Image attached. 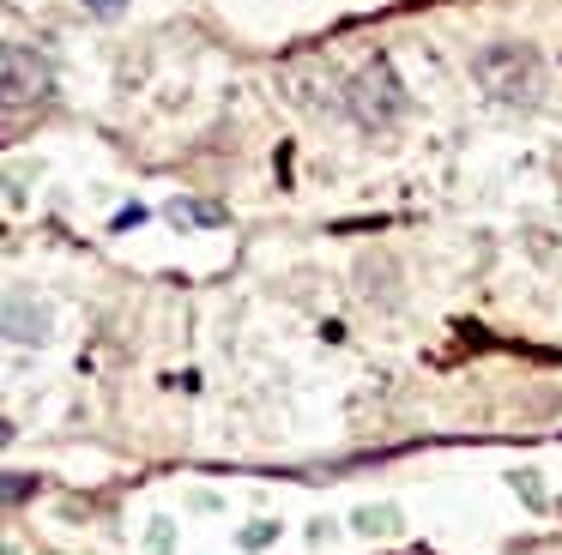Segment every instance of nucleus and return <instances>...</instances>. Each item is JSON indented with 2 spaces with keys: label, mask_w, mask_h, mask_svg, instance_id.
Instances as JSON below:
<instances>
[{
  "label": "nucleus",
  "mask_w": 562,
  "mask_h": 555,
  "mask_svg": "<svg viewBox=\"0 0 562 555\" xmlns=\"http://www.w3.org/2000/svg\"><path fill=\"white\" fill-rule=\"evenodd\" d=\"M472 79L490 103L502 109H532L544 97V55L532 43H484L472 55Z\"/></svg>",
  "instance_id": "obj_1"
},
{
  "label": "nucleus",
  "mask_w": 562,
  "mask_h": 555,
  "mask_svg": "<svg viewBox=\"0 0 562 555\" xmlns=\"http://www.w3.org/2000/svg\"><path fill=\"white\" fill-rule=\"evenodd\" d=\"M339 103H345V115H351V127L393 133L405 121V84H400V72H393V60L387 55H369L363 67L345 79Z\"/></svg>",
  "instance_id": "obj_2"
},
{
  "label": "nucleus",
  "mask_w": 562,
  "mask_h": 555,
  "mask_svg": "<svg viewBox=\"0 0 562 555\" xmlns=\"http://www.w3.org/2000/svg\"><path fill=\"white\" fill-rule=\"evenodd\" d=\"M0 91H7V109L43 103V97L55 91L49 60H43L37 48H25V43H7V55H0Z\"/></svg>",
  "instance_id": "obj_3"
},
{
  "label": "nucleus",
  "mask_w": 562,
  "mask_h": 555,
  "mask_svg": "<svg viewBox=\"0 0 562 555\" xmlns=\"http://www.w3.org/2000/svg\"><path fill=\"white\" fill-rule=\"evenodd\" d=\"M0 326H7V344H13V350H43V344H49V332H55V314H49V302L25 296V290H7Z\"/></svg>",
  "instance_id": "obj_4"
},
{
  "label": "nucleus",
  "mask_w": 562,
  "mask_h": 555,
  "mask_svg": "<svg viewBox=\"0 0 562 555\" xmlns=\"http://www.w3.org/2000/svg\"><path fill=\"white\" fill-rule=\"evenodd\" d=\"M357 284H363V296L393 302V290H400V265H393L387 253H369V260L357 265Z\"/></svg>",
  "instance_id": "obj_5"
},
{
  "label": "nucleus",
  "mask_w": 562,
  "mask_h": 555,
  "mask_svg": "<svg viewBox=\"0 0 562 555\" xmlns=\"http://www.w3.org/2000/svg\"><path fill=\"white\" fill-rule=\"evenodd\" d=\"M351 525H357V531H393V525H400V513H393V507H363Z\"/></svg>",
  "instance_id": "obj_6"
},
{
  "label": "nucleus",
  "mask_w": 562,
  "mask_h": 555,
  "mask_svg": "<svg viewBox=\"0 0 562 555\" xmlns=\"http://www.w3.org/2000/svg\"><path fill=\"white\" fill-rule=\"evenodd\" d=\"M31 489H37V477H25V471H13V477H7V507H19Z\"/></svg>",
  "instance_id": "obj_7"
},
{
  "label": "nucleus",
  "mask_w": 562,
  "mask_h": 555,
  "mask_svg": "<svg viewBox=\"0 0 562 555\" xmlns=\"http://www.w3.org/2000/svg\"><path fill=\"white\" fill-rule=\"evenodd\" d=\"M279 537V525H267V519H255V525L243 531V550H260V543H272Z\"/></svg>",
  "instance_id": "obj_8"
},
{
  "label": "nucleus",
  "mask_w": 562,
  "mask_h": 555,
  "mask_svg": "<svg viewBox=\"0 0 562 555\" xmlns=\"http://www.w3.org/2000/svg\"><path fill=\"white\" fill-rule=\"evenodd\" d=\"M86 12H98V19H122L127 0H86Z\"/></svg>",
  "instance_id": "obj_9"
}]
</instances>
